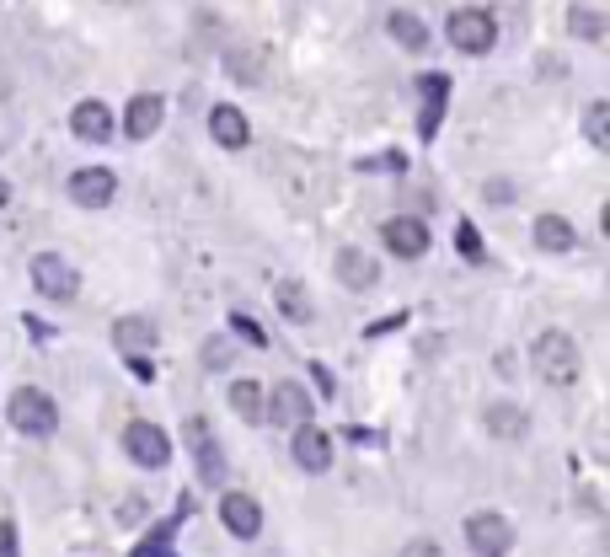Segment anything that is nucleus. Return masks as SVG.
<instances>
[{
  "instance_id": "obj_1",
  "label": "nucleus",
  "mask_w": 610,
  "mask_h": 557,
  "mask_svg": "<svg viewBox=\"0 0 610 557\" xmlns=\"http://www.w3.org/2000/svg\"><path fill=\"white\" fill-rule=\"evenodd\" d=\"M530 360H536V375H541L547 386H573V380H578V365H584L578 343H573L568 332H557V327L536 338V354H530Z\"/></svg>"
},
{
  "instance_id": "obj_2",
  "label": "nucleus",
  "mask_w": 610,
  "mask_h": 557,
  "mask_svg": "<svg viewBox=\"0 0 610 557\" xmlns=\"http://www.w3.org/2000/svg\"><path fill=\"white\" fill-rule=\"evenodd\" d=\"M5 419H11V429H16V434H33V439H44V434H54V424H60V408H54V397H49V391H38V386H22V391H11V408H5Z\"/></svg>"
},
{
  "instance_id": "obj_3",
  "label": "nucleus",
  "mask_w": 610,
  "mask_h": 557,
  "mask_svg": "<svg viewBox=\"0 0 610 557\" xmlns=\"http://www.w3.org/2000/svg\"><path fill=\"white\" fill-rule=\"evenodd\" d=\"M444 33H450V44H455L461 55H488L492 44H498V22H492L483 5H461V11L444 22Z\"/></svg>"
},
{
  "instance_id": "obj_4",
  "label": "nucleus",
  "mask_w": 610,
  "mask_h": 557,
  "mask_svg": "<svg viewBox=\"0 0 610 557\" xmlns=\"http://www.w3.org/2000/svg\"><path fill=\"white\" fill-rule=\"evenodd\" d=\"M466 547H472L477 557H509V547H514V525H509L503 514L483 509V514L466 520Z\"/></svg>"
},
{
  "instance_id": "obj_5",
  "label": "nucleus",
  "mask_w": 610,
  "mask_h": 557,
  "mask_svg": "<svg viewBox=\"0 0 610 557\" xmlns=\"http://www.w3.org/2000/svg\"><path fill=\"white\" fill-rule=\"evenodd\" d=\"M123 450H129V461H139V467H167L172 461V439L156 429V424H145V419H134L129 429H123Z\"/></svg>"
},
{
  "instance_id": "obj_6",
  "label": "nucleus",
  "mask_w": 610,
  "mask_h": 557,
  "mask_svg": "<svg viewBox=\"0 0 610 557\" xmlns=\"http://www.w3.org/2000/svg\"><path fill=\"white\" fill-rule=\"evenodd\" d=\"M183 439H187V450H193V461H198V477H204L209 488H220V483H225V456H220V445H215L209 424H204V419H187Z\"/></svg>"
},
{
  "instance_id": "obj_7",
  "label": "nucleus",
  "mask_w": 610,
  "mask_h": 557,
  "mask_svg": "<svg viewBox=\"0 0 610 557\" xmlns=\"http://www.w3.org/2000/svg\"><path fill=\"white\" fill-rule=\"evenodd\" d=\"M33 284H38V295H49V301H75V290H81L75 268L64 263L60 252H38V257H33Z\"/></svg>"
},
{
  "instance_id": "obj_8",
  "label": "nucleus",
  "mask_w": 610,
  "mask_h": 557,
  "mask_svg": "<svg viewBox=\"0 0 610 557\" xmlns=\"http://www.w3.org/2000/svg\"><path fill=\"white\" fill-rule=\"evenodd\" d=\"M113 193H119V178L108 167H86V172L70 178V198L81 209H102V204H113Z\"/></svg>"
},
{
  "instance_id": "obj_9",
  "label": "nucleus",
  "mask_w": 610,
  "mask_h": 557,
  "mask_svg": "<svg viewBox=\"0 0 610 557\" xmlns=\"http://www.w3.org/2000/svg\"><path fill=\"white\" fill-rule=\"evenodd\" d=\"M220 520H225L231 536L252 542V536L263 531V504H257L252 494H220Z\"/></svg>"
},
{
  "instance_id": "obj_10",
  "label": "nucleus",
  "mask_w": 610,
  "mask_h": 557,
  "mask_svg": "<svg viewBox=\"0 0 610 557\" xmlns=\"http://www.w3.org/2000/svg\"><path fill=\"white\" fill-rule=\"evenodd\" d=\"M380 237H386V247L396 252V257H424L428 252V226L413 220V215H391V220L380 226Z\"/></svg>"
},
{
  "instance_id": "obj_11",
  "label": "nucleus",
  "mask_w": 610,
  "mask_h": 557,
  "mask_svg": "<svg viewBox=\"0 0 610 557\" xmlns=\"http://www.w3.org/2000/svg\"><path fill=\"white\" fill-rule=\"evenodd\" d=\"M268 419H279V424H290V429L310 424V391L295 386V380H279L273 397H268Z\"/></svg>"
},
{
  "instance_id": "obj_12",
  "label": "nucleus",
  "mask_w": 610,
  "mask_h": 557,
  "mask_svg": "<svg viewBox=\"0 0 610 557\" xmlns=\"http://www.w3.org/2000/svg\"><path fill=\"white\" fill-rule=\"evenodd\" d=\"M161 113H167V102H161L156 92H139V97L123 108V134H129V140H150V134L161 129Z\"/></svg>"
},
{
  "instance_id": "obj_13",
  "label": "nucleus",
  "mask_w": 610,
  "mask_h": 557,
  "mask_svg": "<svg viewBox=\"0 0 610 557\" xmlns=\"http://www.w3.org/2000/svg\"><path fill=\"white\" fill-rule=\"evenodd\" d=\"M290 450H295V467H301V472H327V467H332V439L316 429V424H301Z\"/></svg>"
},
{
  "instance_id": "obj_14",
  "label": "nucleus",
  "mask_w": 610,
  "mask_h": 557,
  "mask_svg": "<svg viewBox=\"0 0 610 557\" xmlns=\"http://www.w3.org/2000/svg\"><path fill=\"white\" fill-rule=\"evenodd\" d=\"M113 343H119L129 360H145V349H156V322H145V316H119V322H113Z\"/></svg>"
},
{
  "instance_id": "obj_15",
  "label": "nucleus",
  "mask_w": 610,
  "mask_h": 557,
  "mask_svg": "<svg viewBox=\"0 0 610 557\" xmlns=\"http://www.w3.org/2000/svg\"><path fill=\"white\" fill-rule=\"evenodd\" d=\"M70 129L81 134V140H108L113 134V113H108V102H97V97H86V102H75V113H70Z\"/></svg>"
},
{
  "instance_id": "obj_16",
  "label": "nucleus",
  "mask_w": 610,
  "mask_h": 557,
  "mask_svg": "<svg viewBox=\"0 0 610 557\" xmlns=\"http://www.w3.org/2000/svg\"><path fill=\"white\" fill-rule=\"evenodd\" d=\"M386 33H391V44L407 49V55H424L428 49V27H424V16H413V11H391V16H386Z\"/></svg>"
},
{
  "instance_id": "obj_17",
  "label": "nucleus",
  "mask_w": 610,
  "mask_h": 557,
  "mask_svg": "<svg viewBox=\"0 0 610 557\" xmlns=\"http://www.w3.org/2000/svg\"><path fill=\"white\" fill-rule=\"evenodd\" d=\"M332 268H338V279H343L349 290H369V284L380 279L375 257H369V252H359V247H343V252H338V263H332Z\"/></svg>"
},
{
  "instance_id": "obj_18",
  "label": "nucleus",
  "mask_w": 610,
  "mask_h": 557,
  "mask_svg": "<svg viewBox=\"0 0 610 557\" xmlns=\"http://www.w3.org/2000/svg\"><path fill=\"white\" fill-rule=\"evenodd\" d=\"M483 424H488V434H498V439H520V434L530 429L525 408H514V402H492V408H483Z\"/></svg>"
},
{
  "instance_id": "obj_19",
  "label": "nucleus",
  "mask_w": 610,
  "mask_h": 557,
  "mask_svg": "<svg viewBox=\"0 0 610 557\" xmlns=\"http://www.w3.org/2000/svg\"><path fill=\"white\" fill-rule=\"evenodd\" d=\"M209 134H215V140L225 145V150H242L252 129H246L242 108H215V113H209Z\"/></svg>"
},
{
  "instance_id": "obj_20",
  "label": "nucleus",
  "mask_w": 610,
  "mask_h": 557,
  "mask_svg": "<svg viewBox=\"0 0 610 557\" xmlns=\"http://www.w3.org/2000/svg\"><path fill=\"white\" fill-rule=\"evenodd\" d=\"M231 408L242 413L246 424H263V419H268V391H263L257 380H236V386H231Z\"/></svg>"
},
{
  "instance_id": "obj_21",
  "label": "nucleus",
  "mask_w": 610,
  "mask_h": 557,
  "mask_svg": "<svg viewBox=\"0 0 610 557\" xmlns=\"http://www.w3.org/2000/svg\"><path fill=\"white\" fill-rule=\"evenodd\" d=\"M273 301H279V311H284V322H310V295H305L301 279H279L273 284Z\"/></svg>"
},
{
  "instance_id": "obj_22",
  "label": "nucleus",
  "mask_w": 610,
  "mask_h": 557,
  "mask_svg": "<svg viewBox=\"0 0 610 557\" xmlns=\"http://www.w3.org/2000/svg\"><path fill=\"white\" fill-rule=\"evenodd\" d=\"M536 247L568 252V247H573V226H568L562 215H541V220H536Z\"/></svg>"
},
{
  "instance_id": "obj_23",
  "label": "nucleus",
  "mask_w": 610,
  "mask_h": 557,
  "mask_svg": "<svg viewBox=\"0 0 610 557\" xmlns=\"http://www.w3.org/2000/svg\"><path fill=\"white\" fill-rule=\"evenodd\" d=\"M568 27H573L578 38H589V44L606 38V16H600L595 5H568Z\"/></svg>"
},
{
  "instance_id": "obj_24",
  "label": "nucleus",
  "mask_w": 610,
  "mask_h": 557,
  "mask_svg": "<svg viewBox=\"0 0 610 557\" xmlns=\"http://www.w3.org/2000/svg\"><path fill=\"white\" fill-rule=\"evenodd\" d=\"M584 134H589L595 150H606L610 145V102H589V108H584Z\"/></svg>"
},
{
  "instance_id": "obj_25",
  "label": "nucleus",
  "mask_w": 610,
  "mask_h": 557,
  "mask_svg": "<svg viewBox=\"0 0 610 557\" xmlns=\"http://www.w3.org/2000/svg\"><path fill=\"white\" fill-rule=\"evenodd\" d=\"M455 247H461V257L483 263V237H477V226H472V220H461V226H455Z\"/></svg>"
},
{
  "instance_id": "obj_26",
  "label": "nucleus",
  "mask_w": 610,
  "mask_h": 557,
  "mask_svg": "<svg viewBox=\"0 0 610 557\" xmlns=\"http://www.w3.org/2000/svg\"><path fill=\"white\" fill-rule=\"evenodd\" d=\"M231 327H236V332H242L246 343H257V349H263V343H268V332H263V327H257V322H252V316H231Z\"/></svg>"
},
{
  "instance_id": "obj_27",
  "label": "nucleus",
  "mask_w": 610,
  "mask_h": 557,
  "mask_svg": "<svg viewBox=\"0 0 610 557\" xmlns=\"http://www.w3.org/2000/svg\"><path fill=\"white\" fill-rule=\"evenodd\" d=\"M439 119H444V102H428V108H424V119H418V134H424V140H434V129H439Z\"/></svg>"
},
{
  "instance_id": "obj_28",
  "label": "nucleus",
  "mask_w": 610,
  "mask_h": 557,
  "mask_svg": "<svg viewBox=\"0 0 610 557\" xmlns=\"http://www.w3.org/2000/svg\"><path fill=\"white\" fill-rule=\"evenodd\" d=\"M204 360H209V371H220V365H231V349H225V343L215 338V343L204 349Z\"/></svg>"
},
{
  "instance_id": "obj_29",
  "label": "nucleus",
  "mask_w": 610,
  "mask_h": 557,
  "mask_svg": "<svg viewBox=\"0 0 610 557\" xmlns=\"http://www.w3.org/2000/svg\"><path fill=\"white\" fill-rule=\"evenodd\" d=\"M402 557H444V553H439V542H424V536H418V542L402 547Z\"/></svg>"
},
{
  "instance_id": "obj_30",
  "label": "nucleus",
  "mask_w": 610,
  "mask_h": 557,
  "mask_svg": "<svg viewBox=\"0 0 610 557\" xmlns=\"http://www.w3.org/2000/svg\"><path fill=\"white\" fill-rule=\"evenodd\" d=\"M0 557H16V525L11 520L0 525Z\"/></svg>"
},
{
  "instance_id": "obj_31",
  "label": "nucleus",
  "mask_w": 610,
  "mask_h": 557,
  "mask_svg": "<svg viewBox=\"0 0 610 557\" xmlns=\"http://www.w3.org/2000/svg\"><path fill=\"white\" fill-rule=\"evenodd\" d=\"M0 204H11V183L5 178H0Z\"/></svg>"
}]
</instances>
